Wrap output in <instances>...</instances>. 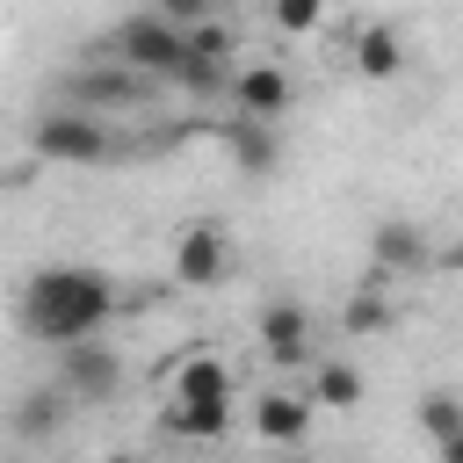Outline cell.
Wrapping results in <instances>:
<instances>
[{"instance_id": "cell-1", "label": "cell", "mask_w": 463, "mask_h": 463, "mask_svg": "<svg viewBox=\"0 0 463 463\" xmlns=\"http://www.w3.org/2000/svg\"><path fill=\"white\" fill-rule=\"evenodd\" d=\"M14 318H22V333L43 340V347L101 340V326L116 318V282H109L101 268L51 260V268H36V275L14 289Z\"/></svg>"}, {"instance_id": "cell-2", "label": "cell", "mask_w": 463, "mask_h": 463, "mask_svg": "<svg viewBox=\"0 0 463 463\" xmlns=\"http://www.w3.org/2000/svg\"><path fill=\"white\" fill-rule=\"evenodd\" d=\"M109 58L130 65V72H145L152 87H166V80L181 87V72H188L195 51H188V29H174V22H159V14L137 7V14H123V22L109 29Z\"/></svg>"}, {"instance_id": "cell-3", "label": "cell", "mask_w": 463, "mask_h": 463, "mask_svg": "<svg viewBox=\"0 0 463 463\" xmlns=\"http://www.w3.org/2000/svg\"><path fill=\"white\" fill-rule=\"evenodd\" d=\"M29 152H36L43 166H109L123 145H116L109 123L87 116V109H36V116H29Z\"/></svg>"}, {"instance_id": "cell-4", "label": "cell", "mask_w": 463, "mask_h": 463, "mask_svg": "<svg viewBox=\"0 0 463 463\" xmlns=\"http://www.w3.org/2000/svg\"><path fill=\"white\" fill-rule=\"evenodd\" d=\"M152 94H159V87H152L145 72H130V65H116V58H94V65L72 72V101H65V109L109 116V109H137V101H152Z\"/></svg>"}, {"instance_id": "cell-5", "label": "cell", "mask_w": 463, "mask_h": 463, "mask_svg": "<svg viewBox=\"0 0 463 463\" xmlns=\"http://www.w3.org/2000/svg\"><path fill=\"white\" fill-rule=\"evenodd\" d=\"M224 275H232V239H224V224H210V217L181 224V232H174V282H181V289H210V282H224Z\"/></svg>"}, {"instance_id": "cell-6", "label": "cell", "mask_w": 463, "mask_h": 463, "mask_svg": "<svg viewBox=\"0 0 463 463\" xmlns=\"http://www.w3.org/2000/svg\"><path fill=\"white\" fill-rule=\"evenodd\" d=\"M116 383H123V354L116 347H101V340L58 347V391L72 405H101V398H116Z\"/></svg>"}, {"instance_id": "cell-7", "label": "cell", "mask_w": 463, "mask_h": 463, "mask_svg": "<svg viewBox=\"0 0 463 463\" xmlns=\"http://www.w3.org/2000/svg\"><path fill=\"white\" fill-rule=\"evenodd\" d=\"M232 398H239V376H232V362L210 354V347L181 354L174 376H166V405H232Z\"/></svg>"}, {"instance_id": "cell-8", "label": "cell", "mask_w": 463, "mask_h": 463, "mask_svg": "<svg viewBox=\"0 0 463 463\" xmlns=\"http://www.w3.org/2000/svg\"><path fill=\"white\" fill-rule=\"evenodd\" d=\"M224 94H232V116H253V123H282L297 109V87L282 65H239Z\"/></svg>"}, {"instance_id": "cell-9", "label": "cell", "mask_w": 463, "mask_h": 463, "mask_svg": "<svg viewBox=\"0 0 463 463\" xmlns=\"http://www.w3.org/2000/svg\"><path fill=\"white\" fill-rule=\"evenodd\" d=\"M253 333H260V354L275 369H304L311 362V311L304 304H268Z\"/></svg>"}, {"instance_id": "cell-10", "label": "cell", "mask_w": 463, "mask_h": 463, "mask_svg": "<svg viewBox=\"0 0 463 463\" xmlns=\"http://www.w3.org/2000/svg\"><path fill=\"white\" fill-rule=\"evenodd\" d=\"M311 398H297V391H260L253 398V434L260 441H275V449H297L304 434H311Z\"/></svg>"}, {"instance_id": "cell-11", "label": "cell", "mask_w": 463, "mask_h": 463, "mask_svg": "<svg viewBox=\"0 0 463 463\" xmlns=\"http://www.w3.org/2000/svg\"><path fill=\"white\" fill-rule=\"evenodd\" d=\"M369 253H376V275H420V268L434 260L427 232H420V224H405V217H383V224H376V239H369Z\"/></svg>"}, {"instance_id": "cell-12", "label": "cell", "mask_w": 463, "mask_h": 463, "mask_svg": "<svg viewBox=\"0 0 463 463\" xmlns=\"http://www.w3.org/2000/svg\"><path fill=\"white\" fill-rule=\"evenodd\" d=\"M347 58H354L362 80H398V72H405V36H398L391 22H362L354 43H347Z\"/></svg>"}, {"instance_id": "cell-13", "label": "cell", "mask_w": 463, "mask_h": 463, "mask_svg": "<svg viewBox=\"0 0 463 463\" xmlns=\"http://www.w3.org/2000/svg\"><path fill=\"white\" fill-rule=\"evenodd\" d=\"M224 152H232V166L239 174H275V159H282V137H275V123H253V116H232L224 123Z\"/></svg>"}, {"instance_id": "cell-14", "label": "cell", "mask_w": 463, "mask_h": 463, "mask_svg": "<svg viewBox=\"0 0 463 463\" xmlns=\"http://www.w3.org/2000/svg\"><path fill=\"white\" fill-rule=\"evenodd\" d=\"M311 405L354 412V405H362V369H354V362H318V369H311Z\"/></svg>"}, {"instance_id": "cell-15", "label": "cell", "mask_w": 463, "mask_h": 463, "mask_svg": "<svg viewBox=\"0 0 463 463\" xmlns=\"http://www.w3.org/2000/svg\"><path fill=\"white\" fill-rule=\"evenodd\" d=\"M159 427L181 441H217V434H232V405H166Z\"/></svg>"}, {"instance_id": "cell-16", "label": "cell", "mask_w": 463, "mask_h": 463, "mask_svg": "<svg viewBox=\"0 0 463 463\" xmlns=\"http://www.w3.org/2000/svg\"><path fill=\"white\" fill-rule=\"evenodd\" d=\"M65 405H72V398H65L58 383H51V391H29L22 412H14V427H22V434H51V427H65Z\"/></svg>"}, {"instance_id": "cell-17", "label": "cell", "mask_w": 463, "mask_h": 463, "mask_svg": "<svg viewBox=\"0 0 463 463\" xmlns=\"http://www.w3.org/2000/svg\"><path fill=\"white\" fill-rule=\"evenodd\" d=\"M420 427H427V441L441 449L449 434H463V398H456V391H427V398H420Z\"/></svg>"}, {"instance_id": "cell-18", "label": "cell", "mask_w": 463, "mask_h": 463, "mask_svg": "<svg viewBox=\"0 0 463 463\" xmlns=\"http://www.w3.org/2000/svg\"><path fill=\"white\" fill-rule=\"evenodd\" d=\"M268 14H275L282 36H311L326 22V0H268Z\"/></svg>"}, {"instance_id": "cell-19", "label": "cell", "mask_w": 463, "mask_h": 463, "mask_svg": "<svg viewBox=\"0 0 463 463\" xmlns=\"http://www.w3.org/2000/svg\"><path fill=\"white\" fill-rule=\"evenodd\" d=\"M383 326H391L383 289H354V297H347V333H383Z\"/></svg>"}, {"instance_id": "cell-20", "label": "cell", "mask_w": 463, "mask_h": 463, "mask_svg": "<svg viewBox=\"0 0 463 463\" xmlns=\"http://www.w3.org/2000/svg\"><path fill=\"white\" fill-rule=\"evenodd\" d=\"M145 14H159L174 29H195V22H210V0H145Z\"/></svg>"}, {"instance_id": "cell-21", "label": "cell", "mask_w": 463, "mask_h": 463, "mask_svg": "<svg viewBox=\"0 0 463 463\" xmlns=\"http://www.w3.org/2000/svg\"><path fill=\"white\" fill-rule=\"evenodd\" d=\"M434 456H441V463H463V434H449V441H441Z\"/></svg>"}]
</instances>
